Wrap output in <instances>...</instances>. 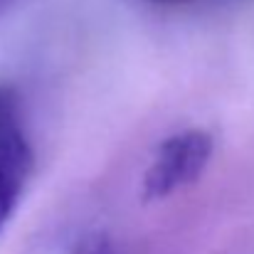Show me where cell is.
<instances>
[{
    "label": "cell",
    "mask_w": 254,
    "mask_h": 254,
    "mask_svg": "<svg viewBox=\"0 0 254 254\" xmlns=\"http://www.w3.org/2000/svg\"><path fill=\"white\" fill-rule=\"evenodd\" d=\"M35 170L25 111L17 89L0 84V235L15 217Z\"/></svg>",
    "instance_id": "1"
},
{
    "label": "cell",
    "mask_w": 254,
    "mask_h": 254,
    "mask_svg": "<svg viewBox=\"0 0 254 254\" xmlns=\"http://www.w3.org/2000/svg\"><path fill=\"white\" fill-rule=\"evenodd\" d=\"M215 143L202 128H185L163 138L143 173V197L163 200L200 180L210 166Z\"/></svg>",
    "instance_id": "2"
},
{
    "label": "cell",
    "mask_w": 254,
    "mask_h": 254,
    "mask_svg": "<svg viewBox=\"0 0 254 254\" xmlns=\"http://www.w3.org/2000/svg\"><path fill=\"white\" fill-rule=\"evenodd\" d=\"M67 254H121V250L109 235L91 232V235H84L82 240H77V245Z\"/></svg>",
    "instance_id": "3"
},
{
    "label": "cell",
    "mask_w": 254,
    "mask_h": 254,
    "mask_svg": "<svg viewBox=\"0 0 254 254\" xmlns=\"http://www.w3.org/2000/svg\"><path fill=\"white\" fill-rule=\"evenodd\" d=\"M15 2H17V0H0V20L15 7Z\"/></svg>",
    "instance_id": "4"
},
{
    "label": "cell",
    "mask_w": 254,
    "mask_h": 254,
    "mask_svg": "<svg viewBox=\"0 0 254 254\" xmlns=\"http://www.w3.org/2000/svg\"><path fill=\"white\" fill-rule=\"evenodd\" d=\"M151 2H185V0H151Z\"/></svg>",
    "instance_id": "5"
}]
</instances>
